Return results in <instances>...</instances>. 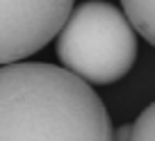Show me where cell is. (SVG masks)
<instances>
[{
  "label": "cell",
  "mask_w": 155,
  "mask_h": 141,
  "mask_svg": "<svg viewBox=\"0 0 155 141\" xmlns=\"http://www.w3.org/2000/svg\"><path fill=\"white\" fill-rule=\"evenodd\" d=\"M0 141H114L110 114L91 84L64 66H0Z\"/></svg>",
  "instance_id": "6da1fadb"
},
{
  "label": "cell",
  "mask_w": 155,
  "mask_h": 141,
  "mask_svg": "<svg viewBox=\"0 0 155 141\" xmlns=\"http://www.w3.org/2000/svg\"><path fill=\"white\" fill-rule=\"evenodd\" d=\"M57 57L87 84H114L137 59V34L128 16L105 0L73 7L57 34Z\"/></svg>",
  "instance_id": "7a4b0ae2"
},
{
  "label": "cell",
  "mask_w": 155,
  "mask_h": 141,
  "mask_svg": "<svg viewBox=\"0 0 155 141\" xmlns=\"http://www.w3.org/2000/svg\"><path fill=\"white\" fill-rule=\"evenodd\" d=\"M75 0H0V66L18 64L62 32Z\"/></svg>",
  "instance_id": "3957f363"
},
{
  "label": "cell",
  "mask_w": 155,
  "mask_h": 141,
  "mask_svg": "<svg viewBox=\"0 0 155 141\" xmlns=\"http://www.w3.org/2000/svg\"><path fill=\"white\" fill-rule=\"evenodd\" d=\"M121 5L135 32L155 46V0H121Z\"/></svg>",
  "instance_id": "277c9868"
},
{
  "label": "cell",
  "mask_w": 155,
  "mask_h": 141,
  "mask_svg": "<svg viewBox=\"0 0 155 141\" xmlns=\"http://www.w3.org/2000/svg\"><path fill=\"white\" fill-rule=\"evenodd\" d=\"M128 141H155V100L128 125Z\"/></svg>",
  "instance_id": "5b68a950"
}]
</instances>
